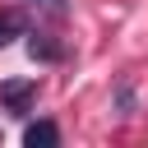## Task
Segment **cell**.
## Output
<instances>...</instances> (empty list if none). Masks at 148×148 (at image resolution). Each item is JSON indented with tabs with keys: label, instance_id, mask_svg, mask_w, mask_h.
I'll return each mask as SVG.
<instances>
[{
	"label": "cell",
	"instance_id": "6da1fadb",
	"mask_svg": "<svg viewBox=\"0 0 148 148\" xmlns=\"http://www.w3.org/2000/svg\"><path fill=\"white\" fill-rule=\"evenodd\" d=\"M0 102L14 116H28V106L37 102V79H9V83H0Z\"/></svg>",
	"mask_w": 148,
	"mask_h": 148
},
{
	"label": "cell",
	"instance_id": "7a4b0ae2",
	"mask_svg": "<svg viewBox=\"0 0 148 148\" xmlns=\"http://www.w3.org/2000/svg\"><path fill=\"white\" fill-rule=\"evenodd\" d=\"M14 37H28V18L23 9H0V46H9Z\"/></svg>",
	"mask_w": 148,
	"mask_h": 148
},
{
	"label": "cell",
	"instance_id": "3957f363",
	"mask_svg": "<svg viewBox=\"0 0 148 148\" xmlns=\"http://www.w3.org/2000/svg\"><path fill=\"white\" fill-rule=\"evenodd\" d=\"M28 51H32V60H46V65L65 56V51H60V42H56V37H46V32H28Z\"/></svg>",
	"mask_w": 148,
	"mask_h": 148
},
{
	"label": "cell",
	"instance_id": "277c9868",
	"mask_svg": "<svg viewBox=\"0 0 148 148\" xmlns=\"http://www.w3.org/2000/svg\"><path fill=\"white\" fill-rule=\"evenodd\" d=\"M23 143H28V148H37V143H42V148H51V143H60V130H56L51 120H37V125H28V130H23Z\"/></svg>",
	"mask_w": 148,
	"mask_h": 148
},
{
	"label": "cell",
	"instance_id": "5b68a950",
	"mask_svg": "<svg viewBox=\"0 0 148 148\" xmlns=\"http://www.w3.org/2000/svg\"><path fill=\"white\" fill-rule=\"evenodd\" d=\"M42 5H65V0H42Z\"/></svg>",
	"mask_w": 148,
	"mask_h": 148
}]
</instances>
